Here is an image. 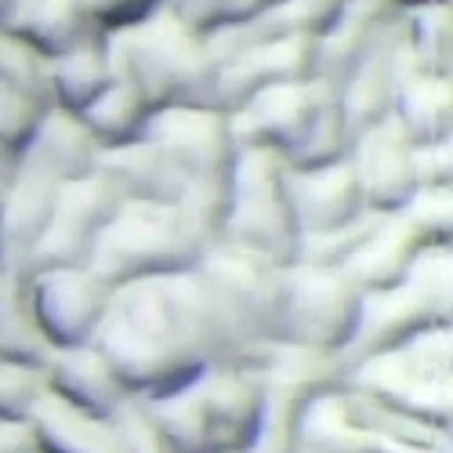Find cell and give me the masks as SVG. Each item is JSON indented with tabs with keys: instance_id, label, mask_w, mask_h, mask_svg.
<instances>
[{
	"instance_id": "cell-4",
	"label": "cell",
	"mask_w": 453,
	"mask_h": 453,
	"mask_svg": "<svg viewBox=\"0 0 453 453\" xmlns=\"http://www.w3.org/2000/svg\"><path fill=\"white\" fill-rule=\"evenodd\" d=\"M0 453H41L29 418H0Z\"/></svg>"
},
{
	"instance_id": "cell-2",
	"label": "cell",
	"mask_w": 453,
	"mask_h": 453,
	"mask_svg": "<svg viewBox=\"0 0 453 453\" xmlns=\"http://www.w3.org/2000/svg\"><path fill=\"white\" fill-rule=\"evenodd\" d=\"M29 421L41 453H124L120 435L109 418H91V413L62 403L51 392L36 399Z\"/></svg>"
},
{
	"instance_id": "cell-1",
	"label": "cell",
	"mask_w": 453,
	"mask_h": 453,
	"mask_svg": "<svg viewBox=\"0 0 453 453\" xmlns=\"http://www.w3.org/2000/svg\"><path fill=\"white\" fill-rule=\"evenodd\" d=\"M44 381L51 395L91 413V418H112L131 399L112 363L98 352V345L58 349L44 366Z\"/></svg>"
},
{
	"instance_id": "cell-3",
	"label": "cell",
	"mask_w": 453,
	"mask_h": 453,
	"mask_svg": "<svg viewBox=\"0 0 453 453\" xmlns=\"http://www.w3.org/2000/svg\"><path fill=\"white\" fill-rule=\"evenodd\" d=\"M109 421H112V428H117V435H120L124 453H174L145 399L131 395Z\"/></svg>"
}]
</instances>
